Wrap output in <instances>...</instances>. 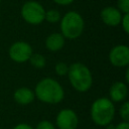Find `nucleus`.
<instances>
[{"mask_svg": "<svg viewBox=\"0 0 129 129\" xmlns=\"http://www.w3.org/2000/svg\"><path fill=\"white\" fill-rule=\"evenodd\" d=\"M34 96L46 104H57L62 101L64 91L60 84L51 78L40 80L34 89Z\"/></svg>", "mask_w": 129, "mask_h": 129, "instance_id": "f257e3e1", "label": "nucleus"}, {"mask_svg": "<svg viewBox=\"0 0 129 129\" xmlns=\"http://www.w3.org/2000/svg\"><path fill=\"white\" fill-rule=\"evenodd\" d=\"M68 77L73 88L81 93L89 91L93 84V76L89 68L82 62H74L69 66Z\"/></svg>", "mask_w": 129, "mask_h": 129, "instance_id": "f03ea898", "label": "nucleus"}, {"mask_svg": "<svg viewBox=\"0 0 129 129\" xmlns=\"http://www.w3.org/2000/svg\"><path fill=\"white\" fill-rule=\"evenodd\" d=\"M115 117V107L113 102L105 97L95 100L91 106V118L99 126L111 124Z\"/></svg>", "mask_w": 129, "mask_h": 129, "instance_id": "7ed1b4c3", "label": "nucleus"}, {"mask_svg": "<svg viewBox=\"0 0 129 129\" xmlns=\"http://www.w3.org/2000/svg\"><path fill=\"white\" fill-rule=\"evenodd\" d=\"M60 33L64 38L76 39L84 31L85 22L80 13L69 11L60 18Z\"/></svg>", "mask_w": 129, "mask_h": 129, "instance_id": "20e7f679", "label": "nucleus"}, {"mask_svg": "<svg viewBox=\"0 0 129 129\" xmlns=\"http://www.w3.org/2000/svg\"><path fill=\"white\" fill-rule=\"evenodd\" d=\"M20 13L25 22L37 25L44 21L45 9L37 1H27L22 5Z\"/></svg>", "mask_w": 129, "mask_h": 129, "instance_id": "39448f33", "label": "nucleus"}, {"mask_svg": "<svg viewBox=\"0 0 129 129\" xmlns=\"http://www.w3.org/2000/svg\"><path fill=\"white\" fill-rule=\"evenodd\" d=\"M10 58L15 62H24L29 59L32 52L31 45L26 41H16L11 44L8 50Z\"/></svg>", "mask_w": 129, "mask_h": 129, "instance_id": "423d86ee", "label": "nucleus"}, {"mask_svg": "<svg viewBox=\"0 0 129 129\" xmlns=\"http://www.w3.org/2000/svg\"><path fill=\"white\" fill-rule=\"evenodd\" d=\"M110 62L117 68L127 67L129 63V48L127 45L118 44L111 48L109 52Z\"/></svg>", "mask_w": 129, "mask_h": 129, "instance_id": "0eeeda50", "label": "nucleus"}, {"mask_svg": "<svg viewBox=\"0 0 129 129\" xmlns=\"http://www.w3.org/2000/svg\"><path fill=\"white\" fill-rule=\"evenodd\" d=\"M56 126L58 129H77L79 118L72 109H62L56 115Z\"/></svg>", "mask_w": 129, "mask_h": 129, "instance_id": "6e6552de", "label": "nucleus"}, {"mask_svg": "<svg viewBox=\"0 0 129 129\" xmlns=\"http://www.w3.org/2000/svg\"><path fill=\"white\" fill-rule=\"evenodd\" d=\"M122 13L113 6H108L102 9L100 16L102 21L108 25V26H117L120 24L121 22V18H122Z\"/></svg>", "mask_w": 129, "mask_h": 129, "instance_id": "1a4fd4ad", "label": "nucleus"}, {"mask_svg": "<svg viewBox=\"0 0 129 129\" xmlns=\"http://www.w3.org/2000/svg\"><path fill=\"white\" fill-rule=\"evenodd\" d=\"M128 95L127 85L123 82H115L109 90L110 100L112 102H121L126 99Z\"/></svg>", "mask_w": 129, "mask_h": 129, "instance_id": "9d476101", "label": "nucleus"}, {"mask_svg": "<svg viewBox=\"0 0 129 129\" xmlns=\"http://www.w3.org/2000/svg\"><path fill=\"white\" fill-rule=\"evenodd\" d=\"M13 98H14V101L18 103L19 105L25 106V105H29L30 103H32L35 96H34V92L30 90L29 88L21 87V88H18L14 92Z\"/></svg>", "mask_w": 129, "mask_h": 129, "instance_id": "9b49d317", "label": "nucleus"}, {"mask_svg": "<svg viewBox=\"0 0 129 129\" xmlns=\"http://www.w3.org/2000/svg\"><path fill=\"white\" fill-rule=\"evenodd\" d=\"M64 45V37L61 33L53 32L45 39V47L50 51H58Z\"/></svg>", "mask_w": 129, "mask_h": 129, "instance_id": "f8f14e48", "label": "nucleus"}, {"mask_svg": "<svg viewBox=\"0 0 129 129\" xmlns=\"http://www.w3.org/2000/svg\"><path fill=\"white\" fill-rule=\"evenodd\" d=\"M28 60L30 61L31 66L34 67V68H36V69H42V68H44L45 62H46L45 57L42 54H40V53H32Z\"/></svg>", "mask_w": 129, "mask_h": 129, "instance_id": "ddd939ff", "label": "nucleus"}, {"mask_svg": "<svg viewBox=\"0 0 129 129\" xmlns=\"http://www.w3.org/2000/svg\"><path fill=\"white\" fill-rule=\"evenodd\" d=\"M60 14L56 9H49L47 11H45V16H44V20L50 22V23H56L60 20Z\"/></svg>", "mask_w": 129, "mask_h": 129, "instance_id": "4468645a", "label": "nucleus"}, {"mask_svg": "<svg viewBox=\"0 0 129 129\" xmlns=\"http://www.w3.org/2000/svg\"><path fill=\"white\" fill-rule=\"evenodd\" d=\"M119 114H120L121 118L123 119V121H125V122L129 121V102H124L121 105Z\"/></svg>", "mask_w": 129, "mask_h": 129, "instance_id": "2eb2a0df", "label": "nucleus"}, {"mask_svg": "<svg viewBox=\"0 0 129 129\" xmlns=\"http://www.w3.org/2000/svg\"><path fill=\"white\" fill-rule=\"evenodd\" d=\"M54 70H55L56 75H58V76H66L68 74V71H69V66L66 62L59 61V62H57L55 64Z\"/></svg>", "mask_w": 129, "mask_h": 129, "instance_id": "dca6fc26", "label": "nucleus"}, {"mask_svg": "<svg viewBox=\"0 0 129 129\" xmlns=\"http://www.w3.org/2000/svg\"><path fill=\"white\" fill-rule=\"evenodd\" d=\"M117 6L122 14L129 13V0H117Z\"/></svg>", "mask_w": 129, "mask_h": 129, "instance_id": "f3484780", "label": "nucleus"}, {"mask_svg": "<svg viewBox=\"0 0 129 129\" xmlns=\"http://www.w3.org/2000/svg\"><path fill=\"white\" fill-rule=\"evenodd\" d=\"M120 24H121L124 32L125 33H129V15H128V13L122 15Z\"/></svg>", "mask_w": 129, "mask_h": 129, "instance_id": "a211bd4d", "label": "nucleus"}, {"mask_svg": "<svg viewBox=\"0 0 129 129\" xmlns=\"http://www.w3.org/2000/svg\"><path fill=\"white\" fill-rule=\"evenodd\" d=\"M35 129H55V127L51 122L47 120H42L36 125Z\"/></svg>", "mask_w": 129, "mask_h": 129, "instance_id": "6ab92c4d", "label": "nucleus"}, {"mask_svg": "<svg viewBox=\"0 0 129 129\" xmlns=\"http://www.w3.org/2000/svg\"><path fill=\"white\" fill-rule=\"evenodd\" d=\"M13 129H33L29 124H26V123H20V124H17L16 126L13 127Z\"/></svg>", "mask_w": 129, "mask_h": 129, "instance_id": "aec40b11", "label": "nucleus"}, {"mask_svg": "<svg viewBox=\"0 0 129 129\" xmlns=\"http://www.w3.org/2000/svg\"><path fill=\"white\" fill-rule=\"evenodd\" d=\"M114 129H129V123L123 121V122L119 123L117 126H115Z\"/></svg>", "mask_w": 129, "mask_h": 129, "instance_id": "412c9836", "label": "nucleus"}, {"mask_svg": "<svg viewBox=\"0 0 129 129\" xmlns=\"http://www.w3.org/2000/svg\"><path fill=\"white\" fill-rule=\"evenodd\" d=\"M52 1L58 5H69L74 2V0H52Z\"/></svg>", "mask_w": 129, "mask_h": 129, "instance_id": "4be33fe9", "label": "nucleus"}, {"mask_svg": "<svg viewBox=\"0 0 129 129\" xmlns=\"http://www.w3.org/2000/svg\"><path fill=\"white\" fill-rule=\"evenodd\" d=\"M129 69L127 68V70H126V82H129Z\"/></svg>", "mask_w": 129, "mask_h": 129, "instance_id": "5701e85b", "label": "nucleus"}, {"mask_svg": "<svg viewBox=\"0 0 129 129\" xmlns=\"http://www.w3.org/2000/svg\"><path fill=\"white\" fill-rule=\"evenodd\" d=\"M0 129H1V127H0Z\"/></svg>", "mask_w": 129, "mask_h": 129, "instance_id": "b1692460", "label": "nucleus"}]
</instances>
